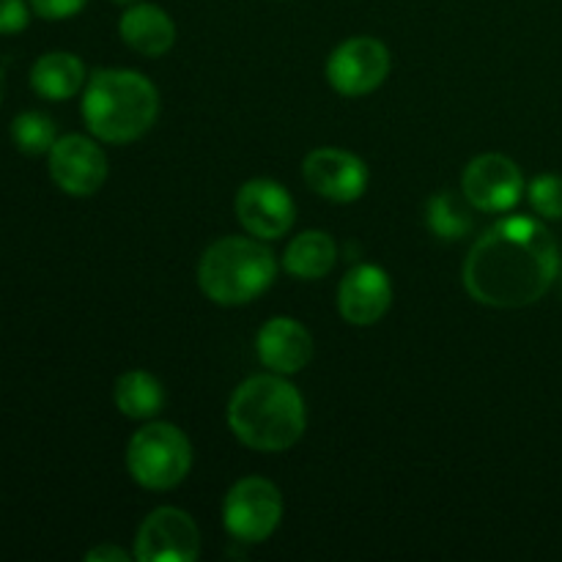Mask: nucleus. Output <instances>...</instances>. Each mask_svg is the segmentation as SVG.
<instances>
[{
    "instance_id": "9",
    "label": "nucleus",
    "mask_w": 562,
    "mask_h": 562,
    "mask_svg": "<svg viewBox=\"0 0 562 562\" xmlns=\"http://www.w3.org/2000/svg\"><path fill=\"white\" fill-rule=\"evenodd\" d=\"M461 195L475 212H510L525 195V176L519 165L505 154H481L464 168Z\"/></svg>"
},
{
    "instance_id": "1",
    "label": "nucleus",
    "mask_w": 562,
    "mask_h": 562,
    "mask_svg": "<svg viewBox=\"0 0 562 562\" xmlns=\"http://www.w3.org/2000/svg\"><path fill=\"white\" fill-rule=\"evenodd\" d=\"M560 272V250L541 220L505 217L472 245L464 289L475 302L499 311L536 305Z\"/></svg>"
},
{
    "instance_id": "5",
    "label": "nucleus",
    "mask_w": 562,
    "mask_h": 562,
    "mask_svg": "<svg viewBox=\"0 0 562 562\" xmlns=\"http://www.w3.org/2000/svg\"><path fill=\"white\" fill-rule=\"evenodd\" d=\"M126 470L148 492H170L192 470V442L179 426L148 423L126 445Z\"/></svg>"
},
{
    "instance_id": "3",
    "label": "nucleus",
    "mask_w": 562,
    "mask_h": 562,
    "mask_svg": "<svg viewBox=\"0 0 562 562\" xmlns=\"http://www.w3.org/2000/svg\"><path fill=\"white\" fill-rule=\"evenodd\" d=\"M82 119L97 140L124 146L140 140L159 115V91L132 69H99L82 91Z\"/></svg>"
},
{
    "instance_id": "4",
    "label": "nucleus",
    "mask_w": 562,
    "mask_h": 562,
    "mask_svg": "<svg viewBox=\"0 0 562 562\" xmlns=\"http://www.w3.org/2000/svg\"><path fill=\"white\" fill-rule=\"evenodd\" d=\"M278 278V258L256 236H225L206 247L198 285L214 305L236 307L258 300Z\"/></svg>"
},
{
    "instance_id": "18",
    "label": "nucleus",
    "mask_w": 562,
    "mask_h": 562,
    "mask_svg": "<svg viewBox=\"0 0 562 562\" xmlns=\"http://www.w3.org/2000/svg\"><path fill=\"white\" fill-rule=\"evenodd\" d=\"M113 401L130 420H154L165 409V387L154 373L135 368L115 379Z\"/></svg>"
},
{
    "instance_id": "17",
    "label": "nucleus",
    "mask_w": 562,
    "mask_h": 562,
    "mask_svg": "<svg viewBox=\"0 0 562 562\" xmlns=\"http://www.w3.org/2000/svg\"><path fill=\"white\" fill-rule=\"evenodd\" d=\"M338 261V245L327 231H305L289 241L283 252V269L296 280H322Z\"/></svg>"
},
{
    "instance_id": "21",
    "label": "nucleus",
    "mask_w": 562,
    "mask_h": 562,
    "mask_svg": "<svg viewBox=\"0 0 562 562\" xmlns=\"http://www.w3.org/2000/svg\"><path fill=\"white\" fill-rule=\"evenodd\" d=\"M527 201L538 217L562 220V176L543 173L532 179L527 187Z\"/></svg>"
},
{
    "instance_id": "24",
    "label": "nucleus",
    "mask_w": 562,
    "mask_h": 562,
    "mask_svg": "<svg viewBox=\"0 0 562 562\" xmlns=\"http://www.w3.org/2000/svg\"><path fill=\"white\" fill-rule=\"evenodd\" d=\"M88 562H130L132 554L126 549L115 547V543H102V547H93L91 552H86Z\"/></svg>"
},
{
    "instance_id": "19",
    "label": "nucleus",
    "mask_w": 562,
    "mask_h": 562,
    "mask_svg": "<svg viewBox=\"0 0 562 562\" xmlns=\"http://www.w3.org/2000/svg\"><path fill=\"white\" fill-rule=\"evenodd\" d=\"M470 209V201H461L453 190L439 192L428 201V228L439 239H461L472 228Z\"/></svg>"
},
{
    "instance_id": "6",
    "label": "nucleus",
    "mask_w": 562,
    "mask_h": 562,
    "mask_svg": "<svg viewBox=\"0 0 562 562\" xmlns=\"http://www.w3.org/2000/svg\"><path fill=\"white\" fill-rule=\"evenodd\" d=\"M283 521V494L267 477H241L223 499V525L239 543H263Z\"/></svg>"
},
{
    "instance_id": "22",
    "label": "nucleus",
    "mask_w": 562,
    "mask_h": 562,
    "mask_svg": "<svg viewBox=\"0 0 562 562\" xmlns=\"http://www.w3.org/2000/svg\"><path fill=\"white\" fill-rule=\"evenodd\" d=\"M31 11L27 0H0V36H14L25 31Z\"/></svg>"
},
{
    "instance_id": "7",
    "label": "nucleus",
    "mask_w": 562,
    "mask_h": 562,
    "mask_svg": "<svg viewBox=\"0 0 562 562\" xmlns=\"http://www.w3.org/2000/svg\"><path fill=\"white\" fill-rule=\"evenodd\" d=\"M393 69L387 44L373 36H355L340 42L327 58V82L340 97L373 93Z\"/></svg>"
},
{
    "instance_id": "14",
    "label": "nucleus",
    "mask_w": 562,
    "mask_h": 562,
    "mask_svg": "<svg viewBox=\"0 0 562 562\" xmlns=\"http://www.w3.org/2000/svg\"><path fill=\"white\" fill-rule=\"evenodd\" d=\"M256 351L263 366L280 376L305 371L313 360V335L291 316H274L258 329Z\"/></svg>"
},
{
    "instance_id": "16",
    "label": "nucleus",
    "mask_w": 562,
    "mask_h": 562,
    "mask_svg": "<svg viewBox=\"0 0 562 562\" xmlns=\"http://www.w3.org/2000/svg\"><path fill=\"white\" fill-rule=\"evenodd\" d=\"M31 88L49 102H66L86 88V64L75 53H47L33 64Z\"/></svg>"
},
{
    "instance_id": "10",
    "label": "nucleus",
    "mask_w": 562,
    "mask_h": 562,
    "mask_svg": "<svg viewBox=\"0 0 562 562\" xmlns=\"http://www.w3.org/2000/svg\"><path fill=\"white\" fill-rule=\"evenodd\" d=\"M49 179L71 198L97 195L110 173L108 154L86 135H64L47 154Z\"/></svg>"
},
{
    "instance_id": "23",
    "label": "nucleus",
    "mask_w": 562,
    "mask_h": 562,
    "mask_svg": "<svg viewBox=\"0 0 562 562\" xmlns=\"http://www.w3.org/2000/svg\"><path fill=\"white\" fill-rule=\"evenodd\" d=\"M27 3H31L33 14H38L42 20L58 22L80 14L88 0H27Z\"/></svg>"
},
{
    "instance_id": "12",
    "label": "nucleus",
    "mask_w": 562,
    "mask_h": 562,
    "mask_svg": "<svg viewBox=\"0 0 562 562\" xmlns=\"http://www.w3.org/2000/svg\"><path fill=\"white\" fill-rule=\"evenodd\" d=\"M302 179L333 203H355L368 190L366 162L346 148H313L302 162Z\"/></svg>"
},
{
    "instance_id": "13",
    "label": "nucleus",
    "mask_w": 562,
    "mask_h": 562,
    "mask_svg": "<svg viewBox=\"0 0 562 562\" xmlns=\"http://www.w3.org/2000/svg\"><path fill=\"white\" fill-rule=\"evenodd\" d=\"M393 305V283L376 263H357L338 285V311L351 327H373Z\"/></svg>"
},
{
    "instance_id": "26",
    "label": "nucleus",
    "mask_w": 562,
    "mask_h": 562,
    "mask_svg": "<svg viewBox=\"0 0 562 562\" xmlns=\"http://www.w3.org/2000/svg\"><path fill=\"white\" fill-rule=\"evenodd\" d=\"M115 3H135V0H115Z\"/></svg>"
},
{
    "instance_id": "8",
    "label": "nucleus",
    "mask_w": 562,
    "mask_h": 562,
    "mask_svg": "<svg viewBox=\"0 0 562 562\" xmlns=\"http://www.w3.org/2000/svg\"><path fill=\"white\" fill-rule=\"evenodd\" d=\"M201 554V530L187 510L165 505L143 519L135 538V560L192 562Z\"/></svg>"
},
{
    "instance_id": "2",
    "label": "nucleus",
    "mask_w": 562,
    "mask_h": 562,
    "mask_svg": "<svg viewBox=\"0 0 562 562\" xmlns=\"http://www.w3.org/2000/svg\"><path fill=\"white\" fill-rule=\"evenodd\" d=\"M228 428L245 448L283 453L307 428L305 398L280 373H258L241 382L228 401Z\"/></svg>"
},
{
    "instance_id": "20",
    "label": "nucleus",
    "mask_w": 562,
    "mask_h": 562,
    "mask_svg": "<svg viewBox=\"0 0 562 562\" xmlns=\"http://www.w3.org/2000/svg\"><path fill=\"white\" fill-rule=\"evenodd\" d=\"M11 140L27 157H42L49 154V148L58 140L55 121L42 110H25L11 121Z\"/></svg>"
},
{
    "instance_id": "15",
    "label": "nucleus",
    "mask_w": 562,
    "mask_h": 562,
    "mask_svg": "<svg viewBox=\"0 0 562 562\" xmlns=\"http://www.w3.org/2000/svg\"><path fill=\"white\" fill-rule=\"evenodd\" d=\"M121 42L137 55L162 58L176 44V22L165 9L154 3H135L119 20Z\"/></svg>"
},
{
    "instance_id": "11",
    "label": "nucleus",
    "mask_w": 562,
    "mask_h": 562,
    "mask_svg": "<svg viewBox=\"0 0 562 562\" xmlns=\"http://www.w3.org/2000/svg\"><path fill=\"white\" fill-rule=\"evenodd\" d=\"M234 212L247 234L272 241L283 239L294 228L296 203L291 192L274 179H250L236 192Z\"/></svg>"
},
{
    "instance_id": "25",
    "label": "nucleus",
    "mask_w": 562,
    "mask_h": 562,
    "mask_svg": "<svg viewBox=\"0 0 562 562\" xmlns=\"http://www.w3.org/2000/svg\"><path fill=\"white\" fill-rule=\"evenodd\" d=\"M0 97H3V66H0Z\"/></svg>"
}]
</instances>
